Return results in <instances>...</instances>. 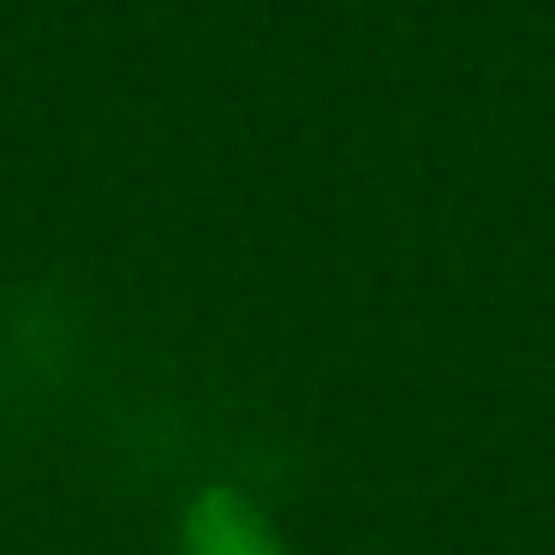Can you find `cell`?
<instances>
[{
    "mask_svg": "<svg viewBox=\"0 0 555 555\" xmlns=\"http://www.w3.org/2000/svg\"><path fill=\"white\" fill-rule=\"evenodd\" d=\"M180 555H287L263 507L233 483H209L185 502Z\"/></svg>",
    "mask_w": 555,
    "mask_h": 555,
    "instance_id": "6da1fadb",
    "label": "cell"
}]
</instances>
